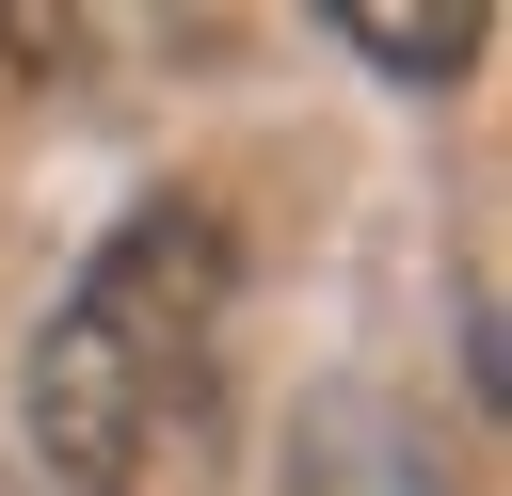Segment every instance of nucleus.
I'll list each match as a JSON object with an SVG mask.
<instances>
[{"mask_svg": "<svg viewBox=\"0 0 512 496\" xmlns=\"http://www.w3.org/2000/svg\"><path fill=\"white\" fill-rule=\"evenodd\" d=\"M240 384V240L208 192H144L32 336V464L64 496H192Z\"/></svg>", "mask_w": 512, "mask_h": 496, "instance_id": "1", "label": "nucleus"}]
</instances>
